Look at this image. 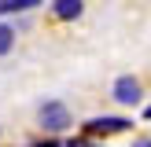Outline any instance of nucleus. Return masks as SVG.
<instances>
[{
	"label": "nucleus",
	"mask_w": 151,
	"mask_h": 147,
	"mask_svg": "<svg viewBox=\"0 0 151 147\" xmlns=\"http://www.w3.org/2000/svg\"><path fill=\"white\" fill-rule=\"evenodd\" d=\"M114 99L125 103V107L137 103V99H140V85H137L133 77H118V81H114Z\"/></svg>",
	"instance_id": "nucleus-3"
},
{
	"label": "nucleus",
	"mask_w": 151,
	"mask_h": 147,
	"mask_svg": "<svg viewBox=\"0 0 151 147\" xmlns=\"http://www.w3.org/2000/svg\"><path fill=\"white\" fill-rule=\"evenodd\" d=\"M52 7H55L59 19H78V15H81V4H78V0H59V4H52Z\"/></svg>",
	"instance_id": "nucleus-4"
},
{
	"label": "nucleus",
	"mask_w": 151,
	"mask_h": 147,
	"mask_svg": "<svg viewBox=\"0 0 151 147\" xmlns=\"http://www.w3.org/2000/svg\"><path fill=\"white\" fill-rule=\"evenodd\" d=\"M26 7H33V0H0V15H7V11H26Z\"/></svg>",
	"instance_id": "nucleus-5"
},
{
	"label": "nucleus",
	"mask_w": 151,
	"mask_h": 147,
	"mask_svg": "<svg viewBox=\"0 0 151 147\" xmlns=\"http://www.w3.org/2000/svg\"><path fill=\"white\" fill-rule=\"evenodd\" d=\"M85 129L92 136H100V132H122V129H129V118H92Z\"/></svg>",
	"instance_id": "nucleus-2"
},
{
	"label": "nucleus",
	"mask_w": 151,
	"mask_h": 147,
	"mask_svg": "<svg viewBox=\"0 0 151 147\" xmlns=\"http://www.w3.org/2000/svg\"><path fill=\"white\" fill-rule=\"evenodd\" d=\"M11 44H15V33L7 26H0V55H7V51H11Z\"/></svg>",
	"instance_id": "nucleus-6"
},
{
	"label": "nucleus",
	"mask_w": 151,
	"mask_h": 147,
	"mask_svg": "<svg viewBox=\"0 0 151 147\" xmlns=\"http://www.w3.org/2000/svg\"><path fill=\"white\" fill-rule=\"evenodd\" d=\"M41 125H44L48 132H63L66 125H70L66 107H63V103H44V107H41Z\"/></svg>",
	"instance_id": "nucleus-1"
},
{
	"label": "nucleus",
	"mask_w": 151,
	"mask_h": 147,
	"mask_svg": "<svg viewBox=\"0 0 151 147\" xmlns=\"http://www.w3.org/2000/svg\"><path fill=\"white\" fill-rule=\"evenodd\" d=\"M144 118H151V107H147V110H144Z\"/></svg>",
	"instance_id": "nucleus-10"
},
{
	"label": "nucleus",
	"mask_w": 151,
	"mask_h": 147,
	"mask_svg": "<svg viewBox=\"0 0 151 147\" xmlns=\"http://www.w3.org/2000/svg\"><path fill=\"white\" fill-rule=\"evenodd\" d=\"M33 147H59L55 140H41V143H33Z\"/></svg>",
	"instance_id": "nucleus-8"
},
{
	"label": "nucleus",
	"mask_w": 151,
	"mask_h": 147,
	"mask_svg": "<svg viewBox=\"0 0 151 147\" xmlns=\"http://www.w3.org/2000/svg\"><path fill=\"white\" fill-rule=\"evenodd\" d=\"M133 147H151V140H137V143H133Z\"/></svg>",
	"instance_id": "nucleus-9"
},
{
	"label": "nucleus",
	"mask_w": 151,
	"mask_h": 147,
	"mask_svg": "<svg viewBox=\"0 0 151 147\" xmlns=\"http://www.w3.org/2000/svg\"><path fill=\"white\" fill-rule=\"evenodd\" d=\"M66 147H100V143H96V140H70Z\"/></svg>",
	"instance_id": "nucleus-7"
}]
</instances>
